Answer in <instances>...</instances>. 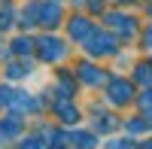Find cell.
<instances>
[{
	"instance_id": "1",
	"label": "cell",
	"mask_w": 152,
	"mask_h": 149,
	"mask_svg": "<svg viewBox=\"0 0 152 149\" xmlns=\"http://www.w3.org/2000/svg\"><path fill=\"white\" fill-rule=\"evenodd\" d=\"M43 58H49V61H55V58H61L64 55V49H61V43H55V40H43Z\"/></svg>"
},
{
	"instance_id": "2",
	"label": "cell",
	"mask_w": 152,
	"mask_h": 149,
	"mask_svg": "<svg viewBox=\"0 0 152 149\" xmlns=\"http://www.w3.org/2000/svg\"><path fill=\"white\" fill-rule=\"evenodd\" d=\"M131 18H125V15H113L110 18V24L113 28H119V31H125V34H134V24H128Z\"/></svg>"
},
{
	"instance_id": "3",
	"label": "cell",
	"mask_w": 152,
	"mask_h": 149,
	"mask_svg": "<svg viewBox=\"0 0 152 149\" xmlns=\"http://www.w3.org/2000/svg\"><path fill=\"white\" fill-rule=\"evenodd\" d=\"M128 97V85L119 82V85H113V101H125Z\"/></svg>"
},
{
	"instance_id": "4",
	"label": "cell",
	"mask_w": 152,
	"mask_h": 149,
	"mask_svg": "<svg viewBox=\"0 0 152 149\" xmlns=\"http://www.w3.org/2000/svg\"><path fill=\"white\" fill-rule=\"evenodd\" d=\"M146 43H149V49H152V28H149V34H146Z\"/></svg>"
}]
</instances>
